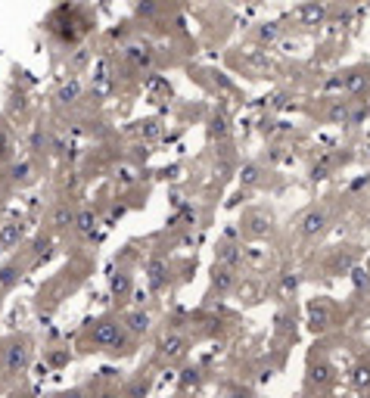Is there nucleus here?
<instances>
[{
    "mask_svg": "<svg viewBox=\"0 0 370 398\" xmlns=\"http://www.w3.org/2000/svg\"><path fill=\"white\" fill-rule=\"evenodd\" d=\"M327 218H330V215H327L324 206L308 209V212L299 218V233H302V237H317V233L327 227Z\"/></svg>",
    "mask_w": 370,
    "mask_h": 398,
    "instance_id": "423d86ee",
    "label": "nucleus"
},
{
    "mask_svg": "<svg viewBox=\"0 0 370 398\" xmlns=\"http://www.w3.org/2000/svg\"><path fill=\"white\" fill-rule=\"evenodd\" d=\"M187 348H190V343H187L184 333H165L156 346V355H159L162 364H178L187 358Z\"/></svg>",
    "mask_w": 370,
    "mask_h": 398,
    "instance_id": "7ed1b4c3",
    "label": "nucleus"
},
{
    "mask_svg": "<svg viewBox=\"0 0 370 398\" xmlns=\"http://www.w3.org/2000/svg\"><path fill=\"white\" fill-rule=\"evenodd\" d=\"M277 35H281V28L277 26H261L259 28V40H274Z\"/></svg>",
    "mask_w": 370,
    "mask_h": 398,
    "instance_id": "5701e85b",
    "label": "nucleus"
},
{
    "mask_svg": "<svg viewBox=\"0 0 370 398\" xmlns=\"http://www.w3.org/2000/svg\"><path fill=\"white\" fill-rule=\"evenodd\" d=\"M90 398H125V389H119V386H97L94 392H90Z\"/></svg>",
    "mask_w": 370,
    "mask_h": 398,
    "instance_id": "412c9836",
    "label": "nucleus"
},
{
    "mask_svg": "<svg viewBox=\"0 0 370 398\" xmlns=\"http://www.w3.org/2000/svg\"><path fill=\"white\" fill-rule=\"evenodd\" d=\"M85 60H87V53H78L75 60H72V69H78V66H85Z\"/></svg>",
    "mask_w": 370,
    "mask_h": 398,
    "instance_id": "393cba45",
    "label": "nucleus"
},
{
    "mask_svg": "<svg viewBox=\"0 0 370 398\" xmlns=\"http://www.w3.org/2000/svg\"><path fill=\"white\" fill-rule=\"evenodd\" d=\"M131 292H134V274H131L128 267H119V271L112 274V296L119 299V302H128Z\"/></svg>",
    "mask_w": 370,
    "mask_h": 398,
    "instance_id": "9d476101",
    "label": "nucleus"
},
{
    "mask_svg": "<svg viewBox=\"0 0 370 398\" xmlns=\"http://www.w3.org/2000/svg\"><path fill=\"white\" fill-rule=\"evenodd\" d=\"M125 56L134 66H150V60H153V53H150V47H143V44H131L125 47Z\"/></svg>",
    "mask_w": 370,
    "mask_h": 398,
    "instance_id": "6ab92c4d",
    "label": "nucleus"
},
{
    "mask_svg": "<svg viewBox=\"0 0 370 398\" xmlns=\"http://www.w3.org/2000/svg\"><path fill=\"white\" fill-rule=\"evenodd\" d=\"M4 355H6V343L0 339V367H4Z\"/></svg>",
    "mask_w": 370,
    "mask_h": 398,
    "instance_id": "a878e982",
    "label": "nucleus"
},
{
    "mask_svg": "<svg viewBox=\"0 0 370 398\" xmlns=\"http://www.w3.org/2000/svg\"><path fill=\"white\" fill-rule=\"evenodd\" d=\"M308 321H311V330H327L333 324V308L317 299V302L308 308Z\"/></svg>",
    "mask_w": 370,
    "mask_h": 398,
    "instance_id": "ddd939ff",
    "label": "nucleus"
},
{
    "mask_svg": "<svg viewBox=\"0 0 370 398\" xmlns=\"http://www.w3.org/2000/svg\"><path fill=\"white\" fill-rule=\"evenodd\" d=\"M202 370H196V367H187V370H180V389H200L202 386Z\"/></svg>",
    "mask_w": 370,
    "mask_h": 398,
    "instance_id": "aec40b11",
    "label": "nucleus"
},
{
    "mask_svg": "<svg viewBox=\"0 0 370 398\" xmlns=\"http://www.w3.org/2000/svg\"><path fill=\"white\" fill-rule=\"evenodd\" d=\"M128 339H134L125 330V324L119 318H97L87 324V330L81 333V343L87 352H112V355H128Z\"/></svg>",
    "mask_w": 370,
    "mask_h": 398,
    "instance_id": "f257e3e1",
    "label": "nucleus"
},
{
    "mask_svg": "<svg viewBox=\"0 0 370 398\" xmlns=\"http://www.w3.org/2000/svg\"><path fill=\"white\" fill-rule=\"evenodd\" d=\"M168 262L165 258H159V255H153L150 262H146V280H150V287L153 289H162L168 283Z\"/></svg>",
    "mask_w": 370,
    "mask_h": 398,
    "instance_id": "9b49d317",
    "label": "nucleus"
},
{
    "mask_svg": "<svg viewBox=\"0 0 370 398\" xmlns=\"http://www.w3.org/2000/svg\"><path fill=\"white\" fill-rule=\"evenodd\" d=\"M308 383L317 386V389L330 386L333 383V364L327 358H317V361L311 358V364H308Z\"/></svg>",
    "mask_w": 370,
    "mask_h": 398,
    "instance_id": "1a4fd4ad",
    "label": "nucleus"
},
{
    "mask_svg": "<svg viewBox=\"0 0 370 398\" xmlns=\"http://www.w3.org/2000/svg\"><path fill=\"white\" fill-rule=\"evenodd\" d=\"M268 231H271V212H265V209H252V212L243 215V233L249 240L268 237Z\"/></svg>",
    "mask_w": 370,
    "mask_h": 398,
    "instance_id": "20e7f679",
    "label": "nucleus"
},
{
    "mask_svg": "<svg viewBox=\"0 0 370 398\" xmlns=\"http://www.w3.org/2000/svg\"><path fill=\"white\" fill-rule=\"evenodd\" d=\"M75 218H78L75 209H72L69 202H60L50 212V227L53 231H69V227H75Z\"/></svg>",
    "mask_w": 370,
    "mask_h": 398,
    "instance_id": "f8f14e48",
    "label": "nucleus"
},
{
    "mask_svg": "<svg viewBox=\"0 0 370 398\" xmlns=\"http://www.w3.org/2000/svg\"><path fill=\"white\" fill-rule=\"evenodd\" d=\"M35 168H31V162L28 159H22V162H13V168H10V181L16 184V187H26V184H31V175Z\"/></svg>",
    "mask_w": 370,
    "mask_h": 398,
    "instance_id": "dca6fc26",
    "label": "nucleus"
},
{
    "mask_svg": "<svg viewBox=\"0 0 370 398\" xmlns=\"http://www.w3.org/2000/svg\"><path fill=\"white\" fill-rule=\"evenodd\" d=\"M53 398H87L85 389H65V392H56Z\"/></svg>",
    "mask_w": 370,
    "mask_h": 398,
    "instance_id": "b1692460",
    "label": "nucleus"
},
{
    "mask_svg": "<svg viewBox=\"0 0 370 398\" xmlns=\"http://www.w3.org/2000/svg\"><path fill=\"white\" fill-rule=\"evenodd\" d=\"M121 324H125V330L131 333L134 339H141L150 333L153 327V318H150V311H143V308H131V311L121 314Z\"/></svg>",
    "mask_w": 370,
    "mask_h": 398,
    "instance_id": "39448f33",
    "label": "nucleus"
},
{
    "mask_svg": "<svg viewBox=\"0 0 370 398\" xmlns=\"http://www.w3.org/2000/svg\"><path fill=\"white\" fill-rule=\"evenodd\" d=\"M78 96H81V81L78 78L65 81L60 91H56V100H60L62 106H69V103H78Z\"/></svg>",
    "mask_w": 370,
    "mask_h": 398,
    "instance_id": "a211bd4d",
    "label": "nucleus"
},
{
    "mask_svg": "<svg viewBox=\"0 0 370 398\" xmlns=\"http://www.w3.org/2000/svg\"><path fill=\"white\" fill-rule=\"evenodd\" d=\"M230 287H234V267L215 265V271H212V289H218V296H224Z\"/></svg>",
    "mask_w": 370,
    "mask_h": 398,
    "instance_id": "2eb2a0df",
    "label": "nucleus"
},
{
    "mask_svg": "<svg viewBox=\"0 0 370 398\" xmlns=\"http://www.w3.org/2000/svg\"><path fill=\"white\" fill-rule=\"evenodd\" d=\"M31 339L28 336H13L10 343H6V355H4V377H22V373L28 370V364H31Z\"/></svg>",
    "mask_w": 370,
    "mask_h": 398,
    "instance_id": "f03ea898",
    "label": "nucleus"
},
{
    "mask_svg": "<svg viewBox=\"0 0 370 398\" xmlns=\"http://www.w3.org/2000/svg\"><path fill=\"white\" fill-rule=\"evenodd\" d=\"M97 224H100V221H97V215L90 212V209H81L78 218H75V233L81 240H90L97 233Z\"/></svg>",
    "mask_w": 370,
    "mask_h": 398,
    "instance_id": "4468645a",
    "label": "nucleus"
},
{
    "mask_svg": "<svg viewBox=\"0 0 370 398\" xmlns=\"http://www.w3.org/2000/svg\"><path fill=\"white\" fill-rule=\"evenodd\" d=\"M175 398H190V395H187V392H180V395H175Z\"/></svg>",
    "mask_w": 370,
    "mask_h": 398,
    "instance_id": "bb28decb",
    "label": "nucleus"
},
{
    "mask_svg": "<svg viewBox=\"0 0 370 398\" xmlns=\"http://www.w3.org/2000/svg\"><path fill=\"white\" fill-rule=\"evenodd\" d=\"M26 237V224L22 221H4L0 224V253H10Z\"/></svg>",
    "mask_w": 370,
    "mask_h": 398,
    "instance_id": "0eeeda50",
    "label": "nucleus"
},
{
    "mask_svg": "<svg viewBox=\"0 0 370 398\" xmlns=\"http://www.w3.org/2000/svg\"><path fill=\"white\" fill-rule=\"evenodd\" d=\"M19 280H22V267L19 265H4L0 267V292H10Z\"/></svg>",
    "mask_w": 370,
    "mask_h": 398,
    "instance_id": "f3484780",
    "label": "nucleus"
},
{
    "mask_svg": "<svg viewBox=\"0 0 370 398\" xmlns=\"http://www.w3.org/2000/svg\"><path fill=\"white\" fill-rule=\"evenodd\" d=\"M153 380L156 377L150 370H137L134 377L121 386V389H125V398H146V395H150V389H153Z\"/></svg>",
    "mask_w": 370,
    "mask_h": 398,
    "instance_id": "6e6552de",
    "label": "nucleus"
},
{
    "mask_svg": "<svg viewBox=\"0 0 370 398\" xmlns=\"http://www.w3.org/2000/svg\"><path fill=\"white\" fill-rule=\"evenodd\" d=\"M212 134L227 137V121H224V116H215V118H212Z\"/></svg>",
    "mask_w": 370,
    "mask_h": 398,
    "instance_id": "4be33fe9",
    "label": "nucleus"
}]
</instances>
